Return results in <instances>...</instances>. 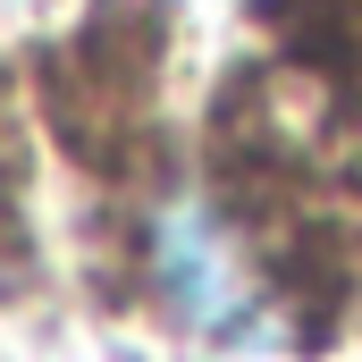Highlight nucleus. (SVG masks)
Returning a JSON list of instances; mask_svg holds the SVG:
<instances>
[{"mask_svg":"<svg viewBox=\"0 0 362 362\" xmlns=\"http://www.w3.org/2000/svg\"><path fill=\"white\" fill-rule=\"evenodd\" d=\"M152 270H160L169 303H177L194 329H236V320L253 312V278L236 262V245H228L219 219L194 211V202H177V211L152 228Z\"/></svg>","mask_w":362,"mask_h":362,"instance_id":"nucleus-1","label":"nucleus"}]
</instances>
